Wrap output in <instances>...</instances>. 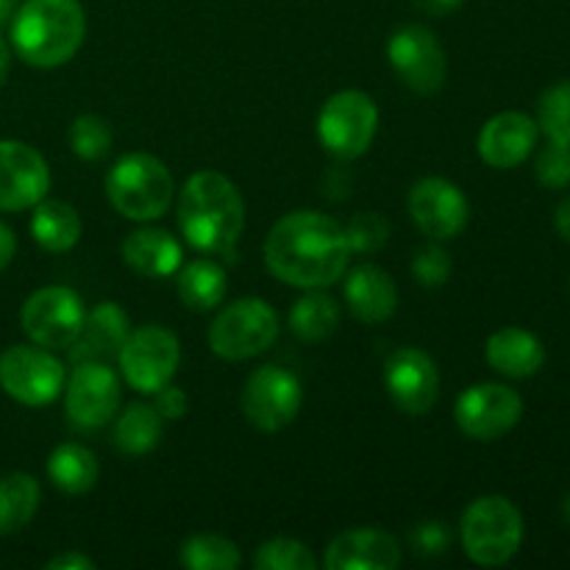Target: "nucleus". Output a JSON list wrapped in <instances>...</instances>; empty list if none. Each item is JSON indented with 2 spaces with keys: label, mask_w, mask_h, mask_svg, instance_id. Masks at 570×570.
Returning <instances> with one entry per match:
<instances>
[{
  "label": "nucleus",
  "mask_w": 570,
  "mask_h": 570,
  "mask_svg": "<svg viewBox=\"0 0 570 570\" xmlns=\"http://www.w3.org/2000/svg\"><path fill=\"white\" fill-rule=\"evenodd\" d=\"M351 248L343 226L323 212L301 209L282 217L265 239L267 271L293 287L321 289L348 271Z\"/></svg>",
  "instance_id": "1"
},
{
  "label": "nucleus",
  "mask_w": 570,
  "mask_h": 570,
  "mask_svg": "<svg viewBox=\"0 0 570 570\" xmlns=\"http://www.w3.org/2000/svg\"><path fill=\"white\" fill-rule=\"evenodd\" d=\"M181 237L204 254L232 256L245 228V200L232 178L200 170L187 178L176 204Z\"/></svg>",
  "instance_id": "2"
},
{
  "label": "nucleus",
  "mask_w": 570,
  "mask_h": 570,
  "mask_svg": "<svg viewBox=\"0 0 570 570\" xmlns=\"http://www.w3.org/2000/svg\"><path fill=\"white\" fill-rule=\"evenodd\" d=\"M87 37V14L78 0H26L11 17V45L26 65L61 67Z\"/></svg>",
  "instance_id": "3"
},
{
  "label": "nucleus",
  "mask_w": 570,
  "mask_h": 570,
  "mask_svg": "<svg viewBox=\"0 0 570 570\" xmlns=\"http://www.w3.org/2000/svg\"><path fill=\"white\" fill-rule=\"evenodd\" d=\"M106 198L128 220H159L176 198V181L161 159L128 154L106 176Z\"/></svg>",
  "instance_id": "4"
},
{
  "label": "nucleus",
  "mask_w": 570,
  "mask_h": 570,
  "mask_svg": "<svg viewBox=\"0 0 570 570\" xmlns=\"http://www.w3.org/2000/svg\"><path fill=\"white\" fill-rule=\"evenodd\" d=\"M462 549L476 566L499 568L523 543V515L504 495H482L462 512Z\"/></svg>",
  "instance_id": "5"
},
{
  "label": "nucleus",
  "mask_w": 570,
  "mask_h": 570,
  "mask_svg": "<svg viewBox=\"0 0 570 570\" xmlns=\"http://www.w3.org/2000/svg\"><path fill=\"white\" fill-rule=\"evenodd\" d=\"M278 337V315L267 301L239 298L226 304L209 326L212 354L228 362L254 360Z\"/></svg>",
  "instance_id": "6"
},
{
  "label": "nucleus",
  "mask_w": 570,
  "mask_h": 570,
  "mask_svg": "<svg viewBox=\"0 0 570 570\" xmlns=\"http://www.w3.org/2000/svg\"><path fill=\"white\" fill-rule=\"evenodd\" d=\"M379 128V109L360 89H343L323 104L317 115L321 145L337 159H360L373 145Z\"/></svg>",
  "instance_id": "7"
},
{
  "label": "nucleus",
  "mask_w": 570,
  "mask_h": 570,
  "mask_svg": "<svg viewBox=\"0 0 570 570\" xmlns=\"http://www.w3.org/2000/svg\"><path fill=\"white\" fill-rule=\"evenodd\" d=\"M65 382V365L42 345H11L0 354V387L17 404H53Z\"/></svg>",
  "instance_id": "8"
},
{
  "label": "nucleus",
  "mask_w": 570,
  "mask_h": 570,
  "mask_svg": "<svg viewBox=\"0 0 570 570\" xmlns=\"http://www.w3.org/2000/svg\"><path fill=\"white\" fill-rule=\"evenodd\" d=\"M301 404H304V387L298 376L278 365H265L250 373L239 395L245 421L267 434L289 426L301 412Z\"/></svg>",
  "instance_id": "9"
},
{
  "label": "nucleus",
  "mask_w": 570,
  "mask_h": 570,
  "mask_svg": "<svg viewBox=\"0 0 570 570\" xmlns=\"http://www.w3.org/2000/svg\"><path fill=\"white\" fill-rule=\"evenodd\" d=\"M387 59L404 87L417 95L440 92L449 76L443 45L426 26H417V22H406L390 33Z\"/></svg>",
  "instance_id": "10"
},
{
  "label": "nucleus",
  "mask_w": 570,
  "mask_h": 570,
  "mask_svg": "<svg viewBox=\"0 0 570 570\" xmlns=\"http://www.w3.org/2000/svg\"><path fill=\"white\" fill-rule=\"evenodd\" d=\"M81 298L70 287H42L26 298L20 309L22 332L28 334L33 345H42L48 351L70 348L83 326Z\"/></svg>",
  "instance_id": "11"
},
{
  "label": "nucleus",
  "mask_w": 570,
  "mask_h": 570,
  "mask_svg": "<svg viewBox=\"0 0 570 570\" xmlns=\"http://www.w3.org/2000/svg\"><path fill=\"white\" fill-rule=\"evenodd\" d=\"M181 362L178 337L161 326H139L128 334L117 365L122 379L137 393H156L159 387L173 382Z\"/></svg>",
  "instance_id": "12"
},
{
  "label": "nucleus",
  "mask_w": 570,
  "mask_h": 570,
  "mask_svg": "<svg viewBox=\"0 0 570 570\" xmlns=\"http://www.w3.org/2000/svg\"><path fill=\"white\" fill-rule=\"evenodd\" d=\"M523 401L507 384H473L456 399L454 421L465 438L476 443H493L507 438L521 423Z\"/></svg>",
  "instance_id": "13"
},
{
  "label": "nucleus",
  "mask_w": 570,
  "mask_h": 570,
  "mask_svg": "<svg viewBox=\"0 0 570 570\" xmlns=\"http://www.w3.org/2000/svg\"><path fill=\"white\" fill-rule=\"evenodd\" d=\"M384 387L401 412L421 417L438 404L440 371L426 351L404 345L384 362Z\"/></svg>",
  "instance_id": "14"
},
{
  "label": "nucleus",
  "mask_w": 570,
  "mask_h": 570,
  "mask_svg": "<svg viewBox=\"0 0 570 570\" xmlns=\"http://www.w3.org/2000/svg\"><path fill=\"white\" fill-rule=\"evenodd\" d=\"M65 410L81 429H100L120 410V379L104 362H81L65 382Z\"/></svg>",
  "instance_id": "15"
},
{
  "label": "nucleus",
  "mask_w": 570,
  "mask_h": 570,
  "mask_svg": "<svg viewBox=\"0 0 570 570\" xmlns=\"http://www.w3.org/2000/svg\"><path fill=\"white\" fill-rule=\"evenodd\" d=\"M410 217L429 239L445 243L465 232L471 204L456 184L445 178H421L410 189Z\"/></svg>",
  "instance_id": "16"
},
{
  "label": "nucleus",
  "mask_w": 570,
  "mask_h": 570,
  "mask_svg": "<svg viewBox=\"0 0 570 570\" xmlns=\"http://www.w3.org/2000/svg\"><path fill=\"white\" fill-rule=\"evenodd\" d=\"M50 189V170L37 148L0 139V212L33 209Z\"/></svg>",
  "instance_id": "17"
},
{
  "label": "nucleus",
  "mask_w": 570,
  "mask_h": 570,
  "mask_svg": "<svg viewBox=\"0 0 570 570\" xmlns=\"http://www.w3.org/2000/svg\"><path fill=\"white\" fill-rule=\"evenodd\" d=\"M538 120L523 111H501L484 122L476 148L484 165L495 167V170H510L532 156V150L538 148Z\"/></svg>",
  "instance_id": "18"
},
{
  "label": "nucleus",
  "mask_w": 570,
  "mask_h": 570,
  "mask_svg": "<svg viewBox=\"0 0 570 570\" xmlns=\"http://www.w3.org/2000/svg\"><path fill=\"white\" fill-rule=\"evenodd\" d=\"M328 570H395L401 566V543L382 529H351L326 546Z\"/></svg>",
  "instance_id": "19"
},
{
  "label": "nucleus",
  "mask_w": 570,
  "mask_h": 570,
  "mask_svg": "<svg viewBox=\"0 0 570 570\" xmlns=\"http://www.w3.org/2000/svg\"><path fill=\"white\" fill-rule=\"evenodd\" d=\"M128 326H131L128 315L115 301H104L95 309H89L83 315L81 332L67 348L72 365H81V362H104V365H109V362H117L128 334H131Z\"/></svg>",
  "instance_id": "20"
},
{
  "label": "nucleus",
  "mask_w": 570,
  "mask_h": 570,
  "mask_svg": "<svg viewBox=\"0 0 570 570\" xmlns=\"http://www.w3.org/2000/svg\"><path fill=\"white\" fill-rule=\"evenodd\" d=\"M345 304L356 321L384 323L399 309V289L387 271L365 262L345 276Z\"/></svg>",
  "instance_id": "21"
},
{
  "label": "nucleus",
  "mask_w": 570,
  "mask_h": 570,
  "mask_svg": "<svg viewBox=\"0 0 570 570\" xmlns=\"http://www.w3.org/2000/svg\"><path fill=\"white\" fill-rule=\"evenodd\" d=\"M488 365L507 379H532L543 367L546 348L532 332L518 326H504L490 334L484 345Z\"/></svg>",
  "instance_id": "22"
},
{
  "label": "nucleus",
  "mask_w": 570,
  "mask_h": 570,
  "mask_svg": "<svg viewBox=\"0 0 570 570\" xmlns=\"http://www.w3.org/2000/svg\"><path fill=\"white\" fill-rule=\"evenodd\" d=\"M181 243L165 228H139L122 243V262L145 278H167L181 267Z\"/></svg>",
  "instance_id": "23"
},
{
  "label": "nucleus",
  "mask_w": 570,
  "mask_h": 570,
  "mask_svg": "<svg viewBox=\"0 0 570 570\" xmlns=\"http://www.w3.org/2000/svg\"><path fill=\"white\" fill-rule=\"evenodd\" d=\"M81 217L65 200H39L31 215V237L39 248L50 254L72 250L81 239Z\"/></svg>",
  "instance_id": "24"
},
{
  "label": "nucleus",
  "mask_w": 570,
  "mask_h": 570,
  "mask_svg": "<svg viewBox=\"0 0 570 570\" xmlns=\"http://www.w3.org/2000/svg\"><path fill=\"white\" fill-rule=\"evenodd\" d=\"M98 456L81 443H61L48 460V476L56 490L67 495H83L98 482Z\"/></svg>",
  "instance_id": "25"
},
{
  "label": "nucleus",
  "mask_w": 570,
  "mask_h": 570,
  "mask_svg": "<svg viewBox=\"0 0 570 570\" xmlns=\"http://www.w3.org/2000/svg\"><path fill=\"white\" fill-rule=\"evenodd\" d=\"M226 267L212 259H195L178 273V298L187 309L209 312L226 298Z\"/></svg>",
  "instance_id": "26"
},
{
  "label": "nucleus",
  "mask_w": 570,
  "mask_h": 570,
  "mask_svg": "<svg viewBox=\"0 0 570 570\" xmlns=\"http://www.w3.org/2000/svg\"><path fill=\"white\" fill-rule=\"evenodd\" d=\"M42 490L31 473H9L0 479V534H17L33 521Z\"/></svg>",
  "instance_id": "27"
},
{
  "label": "nucleus",
  "mask_w": 570,
  "mask_h": 570,
  "mask_svg": "<svg viewBox=\"0 0 570 570\" xmlns=\"http://www.w3.org/2000/svg\"><path fill=\"white\" fill-rule=\"evenodd\" d=\"M161 429L165 421L154 404H128L115 423V443L122 454L142 456L159 445Z\"/></svg>",
  "instance_id": "28"
},
{
  "label": "nucleus",
  "mask_w": 570,
  "mask_h": 570,
  "mask_svg": "<svg viewBox=\"0 0 570 570\" xmlns=\"http://www.w3.org/2000/svg\"><path fill=\"white\" fill-rule=\"evenodd\" d=\"M340 326V306L323 293H306L289 309V328L304 343H323Z\"/></svg>",
  "instance_id": "29"
},
{
  "label": "nucleus",
  "mask_w": 570,
  "mask_h": 570,
  "mask_svg": "<svg viewBox=\"0 0 570 570\" xmlns=\"http://www.w3.org/2000/svg\"><path fill=\"white\" fill-rule=\"evenodd\" d=\"M239 562L237 546L220 534H193L181 546V566L189 570H234Z\"/></svg>",
  "instance_id": "30"
},
{
  "label": "nucleus",
  "mask_w": 570,
  "mask_h": 570,
  "mask_svg": "<svg viewBox=\"0 0 570 570\" xmlns=\"http://www.w3.org/2000/svg\"><path fill=\"white\" fill-rule=\"evenodd\" d=\"M256 570H317L309 546L293 538H273L262 543L254 554Z\"/></svg>",
  "instance_id": "31"
},
{
  "label": "nucleus",
  "mask_w": 570,
  "mask_h": 570,
  "mask_svg": "<svg viewBox=\"0 0 570 570\" xmlns=\"http://www.w3.org/2000/svg\"><path fill=\"white\" fill-rule=\"evenodd\" d=\"M111 126L100 115H81L70 126V148L78 159L98 161L111 150Z\"/></svg>",
  "instance_id": "32"
},
{
  "label": "nucleus",
  "mask_w": 570,
  "mask_h": 570,
  "mask_svg": "<svg viewBox=\"0 0 570 570\" xmlns=\"http://www.w3.org/2000/svg\"><path fill=\"white\" fill-rule=\"evenodd\" d=\"M538 126L549 139L570 142V81L546 89L538 104Z\"/></svg>",
  "instance_id": "33"
},
{
  "label": "nucleus",
  "mask_w": 570,
  "mask_h": 570,
  "mask_svg": "<svg viewBox=\"0 0 570 570\" xmlns=\"http://www.w3.org/2000/svg\"><path fill=\"white\" fill-rule=\"evenodd\" d=\"M343 232L354 254H376V250L387 245L390 223L379 212H360V215H354L345 223Z\"/></svg>",
  "instance_id": "34"
},
{
  "label": "nucleus",
  "mask_w": 570,
  "mask_h": 570,
  "mask_svg": "<svg viewBox=\"0 0 570 570\" xmlns=\"http://www.w3.org/2000/svg\"><path fill=\"white\" fill-rule=\"evenodd\" d=\"M534 176L543 187L566 189L570 184V142L549 139L534 159Z\"/></svg>",
  "instance_id": "35"
},
{
  "label": "nucleus",
  "mask_w": 570,
  "mask_h": 570,
  "mask_svg": "<svg viewBox=\"0 0 570 570\" xmlns=\"http://www.w3.org/2000/svg\"><path fill=\"white\" fill-rule=\"evenodd\" d=\"M412 276L429 289L443 287L451 278V256L440 245H423L412 254Z\"/></svg>",
  "instance_id": "36"
},
{
  "label": "nucleus",
  "mask_w": 570,
  "mask_h": 570,
  "mask_svg": "<svg viewBox=\"0 0 570 570\" xmlns=\"http://www.w3.org/2000/svg\"><path fill=\"white\" fill-rule=\"evenodd\" d=\"M410 540H412V549H415V554L438 557V554H445V551H449L451 532L443 521H426V523H421L415 532H412Z\"/></svg>",
  "instance_id": "37"
},
{
  "label": "nucleus",
  "mask_w": 570,
  "mask_h": 570,
  "mask_svg": "<svg viewBox=\"0 0 570 570\" xmlns=\"http://www.w3.org/2000/svg\"><path fill=\"white\" fill-rule=\"evenodd\" d=\"M187 393L181 387H176V384H165V387H159L154 393V410L159 412L161 421H181L187 415Z\"/></svg>",
  "instance_id": "38"
},
{
  "label": "nucleus",
  "mask_w": 570,
  "mask_h": 570,
  "mask_svg": "<svg viewBox=\"0 0 570 570\" xmlns=\"http://www.w3.org/2000/svg\"><path fill=\"white\" fill-rule=\"evenodd\" d=\"M48 570H95V562L89 560L81 551H67V554H59L56 560H50Z\"/></svg>",
  "instance_id": "39"
},
{
  "label": "nucleus",
  "mask_w": 570,
  "mask_h": 570,
  "mask_svg": "<svg viewBox=\"0 0 570 570\" xmlns=\"http://www.w3.org/2000/svg\"><path fill=\"white\" fill-rule=\"evenodd\" d=\"M17 254V237L6 223H0V273L11 265Z\"/></svg>",
  "instance_id": "40"
},
{
  "label": "nucleus",
  "mask_w": 570,
  "mask_h": 570,
  "mask_svg": "<svg viewBox=\"0 0 570 570\" xmlns=\"http://www.w3.org/2000/svg\"><path fill=\"white\" fill-rule=\"evenodd\" d=\"M462 3H465V0H415L417 9L429 17H445L451 14V11L460 9Z\"/></svg>",
  "instance_id": "41"
},
{
  "label": "nucleus",
  "mask_w": 570,
  "mask_h": 570,
  "mask_svg": "<svg viewBox=\"0 0 570 570\" xmlns=\"http://www.w3.org/2000/svg\"><path fill=\"white\" fill-rule=\"evenodd\" d=\"M554 226H557V234H560L566 243H570V195L566 200L560 204V209H557L554 215Z\"/></svg>",
  "instance_id": "42"
},
{
  "label": "nucleus",
  "mask_w": 570,
  "mask_h": 570,
  "mask_svg": "<svg viewBox=\"0 0 570 570\" xmlns=\"http://www.w3.org/2000/svg\"><path fill=\"white\" fill-rule=\"evenodd\" d=\"M9 70H11V53H9V45L3 42V37H0V87L6 83V78H9Z\"/></svg>",
  "instance_id": "43"
},
{
  "label": "nucleus",
  "mask_w": 570,
  "mask_h": 570,
  "mask_svg": "<svg viewBox=\"0 0 570 570\" xmlns=\"http://www.w3.org/2000/svg\"><path fill=\"white\" fill-rule=\"evenodd\" d=\"M17 9H20V0H0V28L9 26L11 17L17 14Z\"/></svg>",
  "instance_id": "44"
},
{
  "label": "nucleus",
  "mask_w": 570,
  "mask_h": 570,
  "mask_svg": "<svg viewBox=\"0 0 570 570\" xmlns=\"http://www.w3.org/2000/svg\"><path fill=\"white\" fill-rule=\"evenodd\" d=\"M562 515H566V521L570 523V493H568V499H566V504H562Z\"/></svg>",
  "instance_id": "45"
}]
</instances>
